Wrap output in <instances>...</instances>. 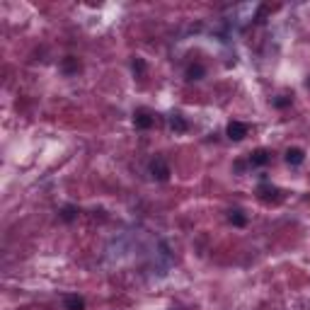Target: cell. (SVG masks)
Listing matches in <instances>:
<instances>
[{
    "label": "cell",
    "instance_id": "6da1fadb",
    "mask_svg": "<svg viewBox=\"0 0 310 310\" xmlns=\"http://www.w3.org/2000/svg\"><path fill=\"white\" fill-rule=\"evenodd\" d=\"M150 175H153L158 182H167V179H170L172 172H170V165H167L165 158H160V155H158V158L150 160Z\"/></svg>",
    "mask_w": 310,
    "mask_h": 310
},
{
    "label": "cell",
    "instance_id": "7a4b0ae2",
    "mask_svg": "<svg viewBox=\"0 0 310 310\" xmlns=\"http://www.w3.org/2000/svg\"><path fill=\"white\" fill-rule=\"evenodd\" d=\"M257 197L264 201V204H277V201H281V191H279L274 184L264 182V184H259V187H257Z\"/></svg>",
    "mask_w": 310,
    "mask_h": 310
},
{
    "label": "cell",
    "instance_id": "3957f363",
    "mask_svg": "<svg viewBox=\"0 0 310 310\" xmlns=\"http://www.w3.org/2000/svg\"><path fill=\"white\" fill-rule=\"evenodd\" d=\"M133 124H136V129H141V131H148V129H153L155 117L148 109H143V107H141V109L133 111Z\"/></svg>",
    "mask_w": 310,
    "mask_h": 310
},
{
    "label": "cell",
    "instance_id": "277c9868",
    "mask_svg": "<svg viewBox=\"0 0 310 310\" xmlns=\"http://www.w3.org/2000/svg\"><path fill=\"white\" fill-rule=\"evenodd\" d=\"M247 131H250V126L243 122H230L225 126V133H228L230 141H243L245 136H247Z\"/></svg>",
    "mask_w": 310,
    "mask_h": 310
},
{
    "label": "cell",
    "instance_id": "5b68a950",
    "mask_svg": "<svg viewBox=\"0 0 310 310\" xmlns=\"http://www.w3.org/2000/svg\"><path fill=\"white\" fill-rule=\"evenodd\" d=\"M269 160H272V153L266 148H257V150L250 153V165L252 167H264Z\"/></svg>",
    "mask_w": 310,
    "mask_h": 310
},
{
    "label": "cell",
    "instance_id": "8992f818",
    "mask_svg": "<svg viewBox=\"0 0 310 310\" xmlns=\"http://www.w3.org/2000/svg\"><path fill=\"white\" fill-rule=\"evenodd\" d=\"M63 308L66 310H85V298L78 293H68L63 298Z\"/></svg>",
    "mask_w": 310,
    "mask_h": 310
},
{
    "label": "cell",
    "instance_id": "52a82bcc",
    "mask_svg": "<svg viewBox=\"0 0 310 310\" xmlns=\"http://www.w3.org/2000/svg\"><path fill=\"white\" fill-rule=\"evenodd\" d=\"M303 160H305V150H303V148L293 145V148H288V150H286V163H288V165L296 167V165H300Z\"/></svg>",
    "mask_w": 310,
    "mask_h": 310
},
{
    "label": "cell",
    "instance_id": "ba28073f",
    "mask_svg": "<svg viewBox=\"0 0 310 310\" xmlns=\"http://www.w3.org/2000/svg\"><path fill=\"white\" fill-rule=\"evenodd\" d=\"M61 70H63L66 75H75V73H80V61H78L75 56H66V58L61 61Z\"/></svg>",
    "mask_w": 310,
    "mask_h": 310
},
{
    "label": "cell",
    "instance_id": "9c48e42d",
    "mask_svg": "<svg viewBox=\"0 0 310 310\" xmlns=\"http://www.w3.org/2000/svg\"><path fill=\"white\" fill-rule=\"evenodd\" d=\"M204 75H206V68L201 63H189L187 66V80H201Z\"/></svg>",
    "mask_w": 310,
    "mask_h": 310
},
{
    "label": "cell",
    "instance_id": "30bf717a",
    "mask_svg": "<svg viewBox=\"0 0 310 310\" xmlns=\"http://www.w3.org/2000/svg\"><path fill=\"white\" fill-rule=\"evenodd\" d=\"M228 221H230L232 225H238V228H243V225H247V216H245L240 209H230L228 211Z\"/></svg>",
    "mask_w": 310,
    "mask_h": 310
},
{
    "label": "cell",
    "instance_id": "8fae6325",
    "mask_svg": "<svg viewBox=\"0 0 310 310\" xmlns=\"http://www.w3.org/2000/svg\"><path fill=\"white\" fill-rule=\"evenodd\" d=\"M170 126H172V131H175V133H184L189 129L182 114H172V119H170Z\"/></svg>",
    "mask_w": 310,
    "mask_h": 310
},
{
    "label": "cell",
    "instance_id": "7c38bea8",
    "mask_svg": "<svg viewBox=\"0 0 310 310\" xmlns=\"http://www.w3.org/2000/svg\"><path fill=\"white\" fill-rule=\"evenodd\" d=\"M75 218H78V206H73V204H68V206H63V209H61V221L73 223Z\"/></svg>",
    "mask_w": 310,
    "mask_h": 310
},
{
    "label": "cell",
    "instance_id": "4fadbf2b",
    "mask_svg": "<svg viewBox=\"0 0 310 310\" xmlns=\"http://www.w3.org/2000/svg\"><path fill=\"white\" fill-rule=\"evenodd\" d=\"M131 68H133V73L141 78L145 73V61H143V58H133V61H131Z\"/></svg>",
    "mask_w": 310,
    "mask_h": 310
},
{
    "label": "cell",
    "instance_id": "5bb4252c",
    "mask_svg": "<svg viewBox=\"0 0 310 310\" xmlns=\"http://www.w3.org/2000/svg\"><path fill=\"white\" fill-rule=\"evenodd\" d=\"M288 104H291V97H286V95H281V97L274 100V107H279V109H284V107H288Z\"/></svg>",
    "mask_w": 310,
    "mask_h": 310
},
{
    "label": "cell",
    "instance_id": "9a60e30c",
    "mask_svg": "<svg viewBox=\"0 0 310 310\" xmlns=\"http://www.w3.org/2000/svg\"><path fill=\"white\" fill-rule=\"evenodd\" d=\"M308 88H310V80H308Z\"/></svg>",
    "mask_w": 310,
    "mask_h": 310
}]
</instances>
